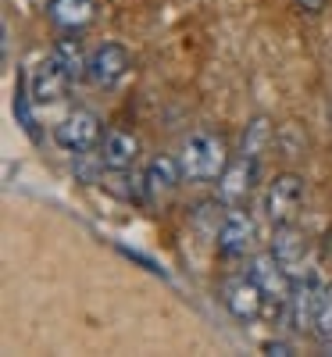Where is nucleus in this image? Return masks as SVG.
Returning a JSON list of instances; mask_svg holds the SVG:
<instances>
[{"instance_id":"1","label":"nucleus","mask_w":332,"mask_h":357,"mask_svg":"<svg viewBox=\"0 0 332 357\" xmlns=\"http://www.w3.org/2000/svg\"><path fill=\"white\" fill-rule=\"evenodd\" d=\"M229 151H225V139L215 132H193L183 143V154H179V165H183V178L190 183H211L229 168Z\"/></svg>"},{"instance_id":"2","label":"nucleus","mask_w":332,"mask_h":357,"mask_svg":"<svg viewBox=\"0 0 332 357\" xmlns=\"http://www.w3.org/2000/svg\"><path fill=\"white\" fill-rule=\"evenodd\" d=\"M304 175L296 172H279L276 178L268 183V193H264V211L271 218V225H289L296 222L300 207H304Z\"/></svg>"},{"instance_id":"3","label":"nucleus","mask_w":332,"mask_h":357,"mask_svg":"<svg viewBox=\"0 0 332 357\" xmlns=\"http://www.w3.org/2000/svg\"><path fill=\"white\" fill-rule=\"evenodd\" d=\"M100 118L93 111H86V107H75L68 111L61 122L54 126V139L61 151L68 154H82V151H93V146L100 143Z\"/></svg>"},{"instance_id":"4","label":"nucleus","mask_w":332,"mask_h":357,"mask_svg":"<svg viewBox=\"0 0 332 357\" xmlns=\"http://www.w3.org/2000/svg\"><path fill=\"white\" fill-rule=\"evenodd\" d=\"M218 254L222 257H243L254 247V218L243 204H229V211L222 215L218 225Z\"/></svg>"},{"instance_id":"5","label":"nucleus","mask_w":332,"mask_h":357,"mask_svg":"<svg viewBox=\"0 0 332 357\" xmlns=\"http://www.w3.org/2000/svg\"><path fill=\"white\" fill-rule=\"evenodd\" d=\"M264 289L250 279V272L247 275H232V279H225L222 282V304L229 307V314L236 318V321H254V318H261V311H264Z\"/></svg>"},{"instance_id":"6","label":"nucleus","mask_w":332,"mask_h":357,"mask_svg":"<svg viewBox=\"0 0 332 357\" xmlns=\"http://www.w3.org/2000/svg\"><path fill=\"white\" fill-rule=\"evenodd\" d=\"M133 68V57L122 43H100L93 54H89V82L100 86V89H111L126 79V72Z\"/></svg>"},{"instance_id":"7","label":"nucleus","mask_w":332,"mask_h":357,"mask_svg":"<svg viewBox=\"0 0 332 357\" xmlns=\"http://www.w3.org/2000/svg\"><path fill=\"white\" fill-rule=\"evenodd\" d=\"M247 272H250V279L264 289L268 301H289L293 275H289V268H286L276 254H271V250L254 254V257H250V264H247Z\"/></svg>"},{"instance_id":"8","label":"nucleus","mask_w":332,"mask_h":357,"mask_svg":"<svg viewBox=\"0 0 332 357\" xmlns=\"http://www.w3.org/2000/svg\"><path fill=\"white\" fill-rule=\"evenodd\" d=\"M322 282L315 275H296L293 289H289V325L296 333H308L315 329V318H318V304H322Z\"/></svg>"},{"instance_id":"9","label":"nucleus","mask_w":332,"mask_h":357,"mask_svg":"<svg viewBox=\"0 0 332 357\" xmlns=\"http://www.w3.org/2000/svg\"><path fill=\"white\" fill-rule=\"evenodd\" d=\"M257 172H261L257 158H247V154L232 158L229 168L218 175V197H222V204H243L254 193V186H257Z\"/></svg>"},{"instance_id":"10","label":"nucleus","mask_w":332,"mask_h":357,"mask_svg":"<svg viewBox=\"0 0 332 357\" xmlns=\"http://www.w3.org/2000/svg\"><path fill=\"white\" fill-rule=\"evenodd\" d=\"M68 86H72V79L65 75V68L54 61H43L33 75H29V89H33V100L43 107V104H57V100H65V93H68Z\"/></svg>"},{"instance_id":"11","label":"nucleus","mask_w":332,"mask_h":357,"mask_svg":"<svg viewBox=\"0 0 332 357\" xmlns=\"http://www.w3.org/2000/svg\"><path fill=\"white\" fill-rule=\"evenodd\" d=\"M47 15L57 29H65V33H82V29L97 18V0H50Z\"/></svg>"},{"instance_id":"12","label":"nucleus","mask_w":332,"mask_h":357,"mask_svg":"<svg viewBox=\"0 0 332 357\" xmlns=\"http://www.w3.org/2000/svg\"><path fill=\"white\" fill-rule=\"evenodd\" d=\"M146 193H150V200H165V197H172L175 193V186L183 183V165H179L175 158H168V154H158L154 161L146 165Z\"/></svg>"},{"instance_id":"13","label":"nucleus","mask_w":332,"mask_h":357,"mask_svg":"<svg viewBox=\"0 0 332 357\" xmlns=\"http://www.w3.org/2000/svg\"><path fill=\"white\" fill-rule=\"evenodd\" d=\"M271 254H276L289 268V275L296 279L300 275V264H304V254H308L304 232H300L293 222L289 225H276V236H271Z\"/></svg>"},{"instance_id":"14","label":"nucleus","mask_w":332,"mask_h":357,"mask_svg":"<svg viewBox=\"0 0 332 357\" xmlns=\"http://www.w3.org/2000/svg\"><path fill=\"white\" fill-rule=\"evenodd\" d=\"M136 154H139V139L126 129H111L100 143V158L107 165V172H126L136 165Z\"/></svg>"},{"instance_id":"15","label":"nucleus","mask_w":332,"mask_h":357,"mask_svg":"<svg viewBox=\"0 0 332 357\" xmlns=\"http://www.w3.org/2000/svg\"><path fill=\"white\" fill-rule=\"evenodd\" d=\"M50 57L65 68V75H68L72 82H79V79L89 72V57L82 54V43H79L75 36L57 40V43H54V50H50Z\"/></svg>"},{"instance_id":"16","label":"nucleus","mask_w":332,"mask_h":357,"mask_svg":"<svg viewBox=\"0 0 332 357\" xmlns=\"http://www.w3.org/2000/svg\"><path fill=\"white\" fill-rule=\"evenodd\" d=\"M268 139H271V122H268L264 114H257V118H250L247 129H243V143H239V154H247V158H257V161H261V151L268 146Z\"/></svg>"},{"instance_id":"17","label":"nucleus","mask_w":332,"mask_h":357,"mask_svg":"<svg viewBox=\"0 0 332 357\" xmlns=\"http://www.w3.org/2000/svg\"><path fill=\"white\" fill-rule=\"evenodd\" d=\"M33 89H29V79H22L18 82V89H15V114H18V122H22V129L33 136V139H40V132H36V118H33Z\"/></svg>"},{"instance_id":"18","label":"nucleus","mask_w":332,"mask_h":357,"mask_svg":"<svg viewBox=\"0 0 332 357\" xmlns=\"http://www.w3.org/2000/svg\"><path fill=\"white\" fill-rule=\"evenodd\" d=\"M72 168H75V178H79V183H86V186H89V183H97V178L104 175V168H107V165H104V158H100V154L82 151V154H75V165H72Z\"/></svg>"},{"instance_id":"19","label":"nucleus","mask_w":332,"mask_h":357,"mask_svg":"<svg viewBox=\"0 0 332 357\" xmlns=\"http://www.w3.org/2000/svg\"><path fill=\"white\" fill-rule=\"evenodd\" d=\"M315 336L325 343H332V282L322 289V304H318V318H315Z\"/></svg>"},{"instance_id":"20","label":"nucleus","mask_w":332,"mask_h":357,"mask_svg":"<svg viewBox=\"0 0 332 357\" xmlns=\"http://www.w3.org/2000/svg\"><path fill=\"white\" fill-rule=\"evenodd\" d=\"M325 4H329V0H296V8L304 15H318V11H325Z\"/></svg>"},{"instance_id":"21","label":"nucleus","mask_w":332,"mask_h":357,"mask_svg":"<svg viewBox=\"0 0 332 357\" xmlns=\"http://www.w3.org/2000/svg\"><path fill=\"white\" fill-rule=\"evenodd\" d=\"M264 354H279V357H286V354H293V347L282 343V340H276V343H264Z\"/></svg>"}]
</instances>
